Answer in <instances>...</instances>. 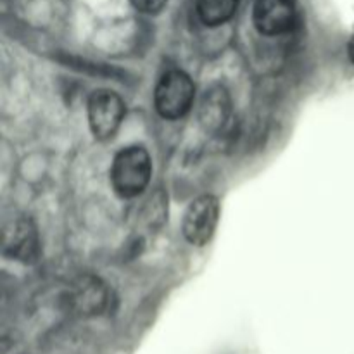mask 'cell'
I'll use <instances>...</instances> for the list:
<instances>
[{
	"label": "cell",
	"mask_w": 354,
	"mask_h": 354,
	"mask_svg": "<svg viewBox=\"0 0 354 354\" xmlns=\"http://www.w3.org/2000/svg\"><path fill=\"white\" fill-rule=\"evenodd\" d=\"M252 19L259 33L268 37L287 33L296 23L294 0H256Z\"/></svg>",
	"instance_id": "5"
},
{
	"label": "cell",
	"mask_w": 354,
	"mask_h": 354,
	"mask_svg": "<svg viewBox=\"0 0 354 354\" xmlns=\"http://www.w3.org/2000/svg\"><path fill=\"white\" fill-rule=\"evenodd\" d=\"M220 220V203L214 196H201L192 201L183 214L182 232L192 245H204L211 241Z\"/></svg>",
	"instance_id": "4"
},
{
	"label": "cell",
	"mask_w": 354,
	"mask_h": 354,
	"mask_svg": "<svg viewBox=\"0 0 354 354\" xmlns=\"http://www.w3.org/2000/svg\"><path fill=\"white\" fill-rule=\"evenodd\" d=\"M107 301V290L97 279H82L71 290V303L80 313H99Z\"/></svg>",
	"instance_id": "8"
},
{
	"label": "cell",
	"mask_w": 354,
	"mask_h": 354,
	"mask_svg": "<svg viewBox=\"0 0 354 354\" xmlns=\"http://www.w3.org/2000/svg\"><path fill=\"white\" fill-rule=\"evenodd\" d=\"M196 97V86L190 76L180 69H171L159 78L154 90L156 111L165 120H178L190 111Z\"/></svg>",
	"instance_id": "2"
},
{
	"label": "cell",
	"mask_w": 354,
	"mask_h": 354,
	"mask_svg": "<svg viewBox=\"0 0 354 354\" xmlns=\"http://www.w3.org/2000/svg\"><path fill=\"white\" fill-rule=\"evenodd\" d=\"M3 249L12 258L33 261L38 252V239L30 220H17L3 232Z\"/></svg>",
	"instance_id": "7"
},
{
	"label": "cell",
	"mask_w": 354,
	"mask_h": 354,
	"mask_svg": "<svg viewBox=\"0 0 354 354\" xmlns=\"http://www.w3.org/2000/svg\"><path fill=\"white\" fill-rule=\"evenodd\" d=\"M348 55H349V59H351V62L354 64V31H353L351 38H349V41H348Z\"/></svg>",
	"instance_id": "11"
},
{
	"label": "cell",
	"mask_w": 354,
	"mask_h": 354,
	"mask_svg": "<svg viewBox=\"0 0 354 354\" xmlns=\"http://www.w3.org/2000/svg\"><path fill=\"white\" fill-rule=\"evenodd\" d=\"M232 118V100L227 88L213 85L199 104V123L207 133L220 135L227 130Z\"/></svg>",
	"instance_id": "6"
},
{
	"label": "cell",
	"mask_w": 354,
	"mask_h": 354,
	"mask_svg": "<svg viewBox=\"0 0 354 354\" xmlns=\"http://www.w3.org/2000/svg\"><path fill=\"white\" fill-rule=\"evenodd\" d=\"M239 0H197V14L207 26H220L232 19Z\"/></svg>",
	"instance_id": "9"
},
{
	"label": "cell",
	"mask_w": 354,
	"mask_h": 354,
	"mask_svg": "<svg viewBox=\"0 0 354 354\" xmlns=\"http://www.w3.org/2000/svg\"><path fill=\"white\" fill-rule=\"evenodd\" d=\"M124 118V102L113 90H95L88 99V124L93 137L107 140L114 137Z\"/></svg>",
	"instance_id": "3"
},
{
	"label": "cell",
	"mask_w": 354,
	"mask_h": 354,
	"mask_svg": "<svg viewBox=\"0 0 354 354\" xmlns=\"http://www.w3.org/2000/svg\"><path fill=\"white\" fill-rule=\"evenodd\" d=\"M152 175L151 156L144 147H127L120 151L111 166V183L121 197H137L147 189Z\"/></svg>",
	"instance_id": "1"
},
{
	"label": "cell",
	"mask_w": 354,
	"mask_h": 354,
	"mask_svg": "<svg viewBox=\"0 0 354 354\" xmlns=\"http://www.w3.org/2000/svg\"><path fill=\"white\" fill-rule=\"evenodd\" d=\"M168 0H131V3L135 6V9H138L140 12L145 14H156L166 6Z\"/></svg>",
	"instance_id": "10"
}]
</instances>
